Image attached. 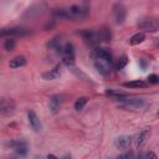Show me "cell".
Returning a JSON list of instances; mask_svg holds the SVG:
<instances>
[{
	"mask_svg": "<svg viewBox=\"0 0 159 159\" xmlns=\"http://www.w3.org/2000/svg\"><path fill=\"white\" fill-rule=\"evenodd\" d=\"M89 56L94 60V67L97 68V71L102 76L108 77L113 68V60H112L111 52L106 48L96 47L91 51Z\"/></svg>",
	"mask_w": 159,
	"mask_h": 159,
	"instance_id": "cell-1",
	"label": "cell"
},
{
	"mask_svg": "<svg viewBox=\"0 0 159 159\" xmlns=\"http://www.w3.org/2000/svg\"><path fill=\"white\" fill-rule=\"evenodd\" d=\"M68 11L71 15V20H83L88 16L89 7H88V4L84 2L82 5H71L68 7Z\"/></svg>",
	"mask_w": 159,
	"mask_h": 159,
	"instance_id": "cell-2",
	"label": "cell"
},
{
	"mask_svg": "<svg viewBox=\"0 0 159 159\" xmlns=\"http://www.w3.org/2000/svg\"><path fill=\"white\" fill-rule=\"evenodd\" d=\"M116 101H118L119 107H122L124 109H138V108H142L145 103L143 98H129L127 96L117 98Z\"/></svg>",
	"mask_w": 159,
	"mask_h": 159,
	"instance_id": "cell-3",
	"label": "cell"
},
{
	"mask_svg": "<svg viewBox=\"0 0 159 159\" xmlns=\"http://www.w3.org/2000/svg\"><path fill=\"white\" fill-rule=\"evenodd\" d=\"M138 27L144 32H155L159 30V21L154 17H144L138 21Z\"/></svg>",
	"mask_w": 159,
	"mask_h": 159,
	"instance_id": "cell-4",
	"label": "cell"
},
{
	"mask_svg": "<svg viewBox=\"0 0 159 159\" xmlns=\"http://www.w3.org/2000/svg\"><path fill=\"white\" fill-rule=\"evenodd\" d=\"M78 34H80V35L83 37V40H86V41H87L89 45H92V46H98V45L101 43L99 37H98V32H97V30L84 29V30L80 31Z\"/></svg>",
	"mask_w": 159,
	"mask_h": 159,
	"instance_id": "cell-5",
	"label": "cell"
},
{
	"mask_svg": "<svg viewBox=\"0 0 159 159\" xmlns=\"http://www.w3.org/2000/svg\"><path fill=\"white\" fill-rule=\"evenodd\" d=\"M9 147H11L16 154H19L20 157H24L27 154V143L22 139H15L7 143Z\"/></svg>",
	"mask_w": 159,
	"mask_h": 159,
	"instance_id": "cell-6",
	"label": "cell"
},
{
	"mask_svg": "<svg viewBox=\"0 0 159 159\" xmlns=\"http://www.w3.org/2000/svg\"><path fill=\"white\" fill-rule=\"evenodd\" d=\"M112 10H113V16H114V20L117 24H123L125 17H127V10L125 7L119 4V2H116L113 6H112Z\"/></svg>",
	"mask_w": 159,
	"mask_h": 159,
	"instance_id": "cell-7",
	"label": "cell"
},
{
	"mask_svg": "<svg viewBox=\"0 0 159 159\" xmlns=\"http://www.w3.org/2000/svg\"><path fill=\"white\" fill-rule=\"evenodd\" d=\"M16 104L11 98H2L0 103V112L2 116H9L15 112Z\"/></svg>",
	"mask_w": 159,
	"mask_h": 159,
	"instance_id": "cell-8",
	"label": "cell"
},
{
	"mask_svg": "<svg viewBox=\"0 0 159 159\" xmlns=\"http://www.w3.org/2000/svg\"><path fill=\"white\" fill-rule=\"evenodd\" d=\"M133 143V137L132 135H127V134H123V135H119L114 140V145L117 149H120V150H125L128 149Z\"/></svg>",
	"mask_w": 159,
	"mask_h": 159,
	"instance_id": "cell-9",
	"label": "cell"
},
{
	"mask_svg": "<svg viewBox=\"0 0 159 159\" xmlns=\"http://www.w3.org/2000/svg\"><path fill=\"white\" fill-rule=\"evenodd\" d=\"M30 34V30L24 29V27H9V29H4L1 31V36H9V37H14V36H26Z\"/></svg>",
	"mask_w": 159,
	"mask_h": 159,
	"instance_id": "cell-10",
	"label": "cell"
},
{
	"mask_svg": "<svg viewBox=\"0 0 159 159\" xmlns=\"http://www.w3.org/2000/svg\"><path fill=\"white\" fill-rule=\"evenodd\" d=\"M149 135H150V129L144 128V129L139 130V133H137V134L133 137V144H134V147H135V148L142 147V145L145 143V140L149 138Z\"/></svg>",
	"mask_w": 159,
	"mask_h": 159,
	"instance_id": "cell-11",
	"label": "cell"
},
{
	"mask_svg": "<svg viewBox=\"0 0 159 159\" xmlns=\"http://www.w3.org/2000/svg\"><path fill=\"white\" fill-rule=\"evenodd\" d=\"M27 119H29V123H30L31 128H32L35 132H40V130L42 129L41 120H40V118L37 117V114H36L34 111H29V112H27Z\"/></svg>",
	"mask_w": 159,
	"mask_h": 159,
	"instance_id": "cell-12",
	"label": "cell"
},
{
	"mask_svg": "<svg viewBox=\"0 0 159 159\" xmlns=\"http://www.w3.org/2000/svg\"><path fill=\"white\" fill-rule=\"evenodd\" d=\"M61 75V66L60 65H56L52 70L47 71V72H43L42 73V78L43 80H47V81H51V80H56Z\"/></svg>",
	"mask_w": 159,
	"mask_h": 159,
	"instance_id": "cell-13",
	"label": "cell"
},
{
	"mask_svg": "<svg viewBox=\"0 0 159 159\" xmlns=\"http://www.w3.org/2000/svg\"><path fill=\"white\" fill-rule=\"evenodd\" d=\"M62 104V97L58 96V94H55L50 98V103H48V109L52 112V113H56Z\"/></svg>",
	"mask_w": 159,
	"mask_h": 159,
	"instance_id": "cell-14",
	"label": "cell"
},
{
	"mask_svg": "<svg viewBox=\"0 0 159 159\" xmlns=\"http://www.w3.org/2000/svg\"><path fill=\"white\" fill-rule=\"evenodd\" d=\"M26 62L27 61H26V57L25 56H15V57H12L10 60L9 66H10V68H20V67L25 66Z\"/></svg>",
	"mask_w": 159,
	"mask_h": 159,
	"instance_id": "cell-15",
	"label": "cell"
},
{
	"mask_svg": "<svg viewBox=\"0 0 159 159\" xmlns=\"http://www.w3.org/2000/svg\"><path fill=\"white\" fill-rule=\"evenodd\" d=\"M97 32H98V37L101 42H108L112 40V32L108 27H101L97 30Z\"/></svg>",
	"mask_w": 159,
	"mask_h": 159,
	"instance_id": "cell-16",
	"label": "cell"
},
{
	"mask_svg": "<svg viewBox=\"0 0 159 159\" xmlns=\"http://www.w3.org/2000/svg\"><path fill=\"white\" fill-rule=\"evenodd\" d=\"M148 82H144V81H140V80H137V81H130V82H124L123 86L125 88H145L148 87Z\"/></svg>",
	"mask_w": 159,
	"mask_h": 159,
	"instance_id": "cell-17",
	"label": "cell"
},
{
	"mask_svg": "<svg viewBox=\"0 0 159 159\" xmlns=\"http://www.w3.org/2000/svg\"><path fill=\"white\" fill-rule=\"evenodd\" d=\"M58 52L62 55V57L63 56H75V46L71 42H67L61 47V50Z\"/></svg>",
	"mask_w": 159,
	"mask_h": 159,
	"instance_id": "cell-18",
	"label": "cell"
},
{
	"mask_svg": "<svg viewBox=\"0 0 159 159\" xmlns=\"http://www.w3.org/2000/svg\"><path fill=\"white\" fill-rule=\"evenodd\" d=\"M144 40H145V35H144V32H137V34H134V35L129 39V45L135 46V45L142 43Z\"/></svg>",
	"mask_w": 159,
	"mask_h": 159,
	"instance_id": "cell-19",
	"label": "cell"
},
{
	"mask_svg": "<svg viewBox=\"0 0 159 159\" xmlns=\"http://www.w3.org/2000/svg\"><path fill=\"white\" fill-rule=\"evenodd\" d=\"M47 47L60 51L61 47H62V45H61V37H60V36H56V37H53L52 40H50V42L47 43Z\"/></svg>",
	"mask_w": 159,
	"mask_h": 159,
	"instance_id": "cell-20",
	"label": "cell"
},
{
	"mask_svg": "<svg viewBox=\"0 0 159 159\" xmlns=\"http://www.w3.org/2000/svg\"><path fill=\"white\" fill-rule=\"evenodd\" d=\"M104 93H106L107 96H109V97H113L114 99H117V98H120V97H124V96H127L124 92H120V91H118V89H113V88H107Z\"/></svg>",
	"mask_w": 159,
	"mask_h": 159,
	"instance_id": "cell-21",
	"label": "cell"
},
{
	"mask_svg": "<svg viewBox=\"0 0 159 159\" xmlns=\"http://www.w3.org/2000/svg\"><path fill=\"white\" fill-rule=\"evenodd\" d=\"M87 101H88L87 97H80V98H77L76 102H75V104H73L75 109L76 111H82L84 108V106L87 104Z\"/></svg>",
	"mask_w": 159,
	"mask_h": 159,
	"instance_id": "cell-22",
	"label": "cell"
},
{
	"mask_svg": "<svg viewBox=\"0 0 159 159\" xmlns=\"http://www.w3.org/2000/svg\"><path fill=\"white\" fill-rule=\"evenodd\" d=\"M15 45H16V42H15V40H14L12 37H7V39L4 41V48H5L6 51H9V52L15 48Z\"/></svg>",
	"mask_w": 159,
	"mask_h": 159,
	"instance_id": "cell-23",
	"label": "cell"
},
{
	"mask_svg": "<svg viewBox=\"0 0 159 159\" xmlns=\"http://www.w3.org/2000/svg\"><path fill=\"white\" fill-rule=\"evenodd\" d=\"M127 63H128V57H127L125 55H123V56L119 57V60L117 61V63H116V70H122V68H124V67L127 66Z\"/></svg>",
	"mask_w": 159,
	"mask_h": 159,
	"instance_id": "cell-24",
	"label": "cell"
},
{
	"mask_svg": "<svg viewBox=\"0 0 159 159\" xmlns=\"http://www.w3.org/2000/svg\"><path fill=\"white\" fill-rule=\"evenodd\" d=\"M62 63L68 66L70 68L75 66V56H63L62 57Z\"/></svg>",
	"mask_w": 159,
	"mask_h": 159,
	"instance_id": "cell-25",
	"label": "cell"
},
{
	"mask_svg": "<svg viewBox=\"0 0 159 159\" xmlns=\"http://www.w3.org/2000/svg\"><path fill=\"white\" fill-rule=\"evenodd\" d=\"M71 71L78 77V78H82V80H84V81H87V82H89L91 81V78H88L82 71H80V70H77V68H75V67H71Z\"/></svg>",
	"mask_w": 159,
	"mask_h": 159,
	"instance_id": "cell-26",
	"label": "cell"
},
{
	"mask_svg": "<svg viewBox=\"0 0 159 159\" xmlns=\"http://www.w3.org/2000/svg\"><path fill=\"white\" fill-rule=\"evenodd\" d=\"M148 83H152V84L159 83V76H157V75H149L148 76Z\"/></svg>",
	"mask_w": 159,
	"mask_h": 159,
	"instance_id": "cell-27",
	"label": "cell"
},
{
	"mask_svg": "<svg viewBox=\"0 0 159 159\" xmlns=\"http://www.w3.org/2000/svg\"><path fill=\"white\" fill-rule=\"evenodd\" d=\"M132 158H133L132 153H130V152H127V153H123V154L118 155L116 159H132Z\"/></svg>",
	"mask_w": 159,
	"mask_h": 159,
	"instance_id": "cell-28",
	"label": "cell"
},
{
	"mask_svg": "<svg viewBox=\"0 0 159 159\" xmlns=\"http://www.w3.org/2000/svg\"><path fill=\"white\" fill-rule=\"evenodd\" d=\"M144 159H158V157L155 155V153H153V152H148V153L144 155Z\"/></svg>",
	"mask_w": 159,
	"mask_h": 159,
	"instance_id": "cell-29",
	"label": "cell"
},
{
	"mask_svg": "<svg viewBox=\"0 0 159 159\" xmlns=\"http://www.w3.org/2000/svg\"><path fill=\"white\" fill-rule=\"evenodd\" d=\"M139 63H140V67H142V70H145V67H147V62L142 58V60H139Z\"/></svg>",
	"mask_w": 159,
	"mask_h": 159,
	"instance_id": "cell-30",
	"label": "cell"
},
{
	"mask_svg": "<svg viewBox=\"0 0 159 159\" xmlns=\"http://www.w3.org/2000/svg\"><path fill=\"white\" fill-rule=\"evenodd\" d=\"M47 159H60V158H57V157L53 155V154H48V155H47Z\"/></svg>",
	"mask_w": 159,
	"mask_h": 159,
	"instance_id": "cell-31",
	"label": "cell"
},
{
	"mask_svg": "<svg viewBox=\"0 0 159 159\" xmlns=\"http://www.w3.org/2000/svg\"><path fill=\"white\" fill-rule=\"evenodd\" d=\"M61 159H71V157H63V158H61Z\"/></svg>",
	"mask_w": 159,
	"mask_h": 159,
	"instance_id": "cell-32",
	"label": "cell"
},
{
	"mask_svg": "<svg viewBox=\"0 0 159 159\" xmlns=\"http://www.w3.org/2000/svg\"><path fill=\"white\" fill-rule=\"evenodd\" d=\"M157 116H158V117H159V111H158V113H157Z\"/></svg>",
	"mask_w": 159,
	"mask_h": 159,
	"instance_id": "cell-33",
	"label": "cell"
}]
</instances>
